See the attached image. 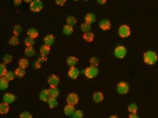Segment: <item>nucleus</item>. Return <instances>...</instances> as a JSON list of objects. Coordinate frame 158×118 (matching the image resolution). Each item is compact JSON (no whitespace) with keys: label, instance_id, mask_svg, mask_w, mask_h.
<instances>
[{"label":"nucleus","instance_id":"nucleus-15","mask_svg":"<svg viewBox=\"0 0 158 118\" xmlns=\"http://www.w3.org/2000/svg\"><path fill=\"white\" fill-rule=\"evenodd\" d=\"M85 23H88L89 24H91L93 23H94L96 21V17L95 15L91 13H88L85 17Z\"/></svg>","mask_w":158,"mask_h":118},{"label":"nucleus","instance_id":"nucleus-40","mask_svg":"<svg viewBox=\"0 0 158 118\" xmlns=\"http://www.w3.org/2000/svg\"><path fill=\"white\" fill-rule=\"evenodd\" d=\"M19 118H33V116L28 111H25L20 114Z\"/></svg>","mask_w":158,"mask_h":118},{"label":"nucleus","instance_id":"nucleus-11","mask_svg":"<svg viewBox=\"0 0 158 118\" xmlns=\"http://www.w3.org/2000/svg\"><path fill=\"white\" fill-rule=\"evenodd\" d=\"M3 100H4V102H5L9 104L15 102V96L14 94L11 93H5L4 95V96H3Z\"/></svg>","mask_w":158,"mask_h":118},{"label":"nucleus","instance_id":"nucleus-47","mask_svg":"<svg viewBox=\"0 0 158 118\" xmlns=\"http://www.w3.org/2000/svg\"><path fill=\"white\" fill-rule=\"evenodd\" d=\"M23 1H24L25 3H29V2L33 1V0H23Z\"/></svg>","mask_w":158,"mask_h":118},{"label":"nucleus","instance_id":"nucleus-3","mask_svg":"<svg viewBox=\"0 0 158 118\" xmlns=\"http://www.w3.org/2000/svg\"><path fill=\"white\" fill-rule=\"evenodd\" d=\"M31 10L34 13L40 12L43 9V4L40 0H33L31 2L30 5Z\"/></svg>","mask_w":158,"mask_h":118},{"label":"nucleus","instance_id":"nucleus-9","mask_svg":"<svg viewBox=\"0 0 158 118\" xmlns=\"http://www.w3.org/2000/svg\"><path fill=\"white\" fill-rule=\"evenodd\" d=\"M99 26L103 30H109L111 28V23L107 19H103V20L100 21Z\"/></svg>","mask_w":158,"mask_h":118},{"label":"nucleus","instance_id":"nucleus-24","mask_svg":"<svg viewBox=\"0 0 158 118\" xmlns=\"http://www.w3.org/2000/svg\"><path fill=\"white\" fill-rule=\"evenodd\" d=\"M63 33L66 35H70L73 33V28L72 26H70L69 24L64 25L63 27Z\"/></svg>","mask_w":158,"mask_h":118},{"label":"nucleus","instance_id":"nucleus-19","mask_svg":"<svg viewBox=\"0 0 158 118\" xmlns=\"http://www.w3.org/2000/svg\"><path fill=\"white\" fill-rule=\"evenodd\" d=\"M48 91L50 98H56L59 96L60 92L57 87H50Z\"/></svg>","mask_w":158,"mask_h":118},{"label":"nucleus","instance_id":"nucleus-41","mask_svg":"<svg viewBox=\"0 0 158 118\" xmlns=\"http://www.w3.org/2000/svg\"><path fill=\"white\" fill-rule=\"evenodd\" d=\"M55 1L58 5L64 6V4H65L66 0H55Z\"/></svg>","mask_w":158,"mask_h":118},{"label":"nucleus","instance_id":"nucleus-44","mask_svg":"<svg viewBox=\"0 0 158 118\" xmlns=\"http://www.w3.org/2000/svg\"><path fill=\"white\" fill-rule=\"evenodd\" d=\"M22 1H23V0H14V1H13L14 5L17 7V6H19L21 4Z\"/></svg>","mask_w":158,"mask_h":118},{"label":"nucleus","instance_id":"nucleus-25","mask_svg":"<svg viewBox=\"0 0 158 118\" xmlns=\"http://www.w3.org/2000/svg\"><path fill=\"white\" fill-rule=\"evenodd\" d=\"M15 76H17V77H19V78L22 77V76H24L26 74L25 69H23V68H21V67H19V68L16 69V70L15 71Z\"/></svg>","mask_w":158,"mask_h":118},{"label":"nucleus","instance_id":"nucleus-33","mask_svg":"<svg viewBox=\"0 0 158 118\" xmlns=\"http://www.w3.org/2000/svg\"><path fill=\"white\" fill-rule=\"evenodd\" d=\"M15 73L12 72V71H7L6 73V74L5 75L4 77L7 79V80L9 82V81H11L14 79L15 78Z\"/></svg>","mask_w":158,"mask_h":118},{"label":"nucleus","instance_id":"nucleus-49","mask_svg":"<svg viewBox=\"0 0 158 118\" xmlns=\"http://www.w3.org/2000/svg\"><path fill=\"white\" fill-rule=\"evenodd\" d=\"M74 1H79V0H73Z\"/></svg>","mask_w":158,"mask_h":118},{"label":"nucleus","instance_id":"nucleus-21","mask_svg":"<svg viewBox=\"0 0 158 118\" xmlns=\"http://www.w3.org/2000/svg\"><path fill=\"white\" fill-rule=\"evenodd\" d=\"M8 86L9 81L4 76H1V79H0V88H1V91H4L5 89H7L8 88Z\"/></svg>","mask_w":158,"mask_h":118},{"label":"nucleus","instance_id":"nucleus-38","mask_svg":"<svg viewBox=\"0 0 158 118\" xmlns=\"http://www.w3.org/2000/svg\"><path fill=\"white\" fill-rule=\"evenodd\" d=\"M25 44L27 47L33 46V44H34V40L32 39V38H31L29 37H27L25 40Z\"/></svg>","mask_w":158,"mask_h":118},{"label":"nucleus","instance_id":"nucleus-10","mask_svg":"<svg viewBox=\"0 0 158 118\" xmlns=\"http://www.w3.org/2000/svg\"><path fill=\"white\" fill-rule=\"evenodd\" d=\"M79 70L78 69L75 68V67H72V68H70V69H69L67 75H68V76L71 79H76L79 76Z\"/></svg>","mask_w":158,"mask_h":118},{"label":"nucleus","instance_id":"nucleus-31","mask_svg":"<svg viewBox=\"0 0 158 118\" xmlns=\"http://www.w3.org/2000/svg\"><path fill=\"white\" fill-rule=\"evenodd\" d=\"M9 44L11 46H17L19 44V40L17 36L14 35V36L11 37V38L9 40Z\"/></svg>","mask_w":158,"mask_h":118},{"label":"nucleus","instance_id":"nucleus-22","mask_svg":"<svg viewBox=\"0 0 158 118\" xmlns=\"http://www.w3.org/2000/svg\"><path fill=\"white\" fill-rule=\"evenodd\" d=\"M27 36L28 37L34 40L35 38H37L38 37V33L35 28H32L27 31Z\"/></svg>","mask_w":158,"mask_h":118},{"label":"nucleus","instance_id":"nucleus-2","mask_svg":"<svg viewBox=\"0 0 158 118\" xmlns=\"http://www.w3.org/2000/svg\"><path fill=\"white\" fill-rule=\"evenodd\" d=\"M98 69L97 68V67L94 66H89L88 68H87L85 70V75L89 79H94L96 77L97 75H98Z\"/></svg>","mask_w":158,"mask_h":118},{"label":"nucleus","instance_id":"nucleus-16","mask_svg":"<svg viewBox=\"0 0 158 118\" xmlns=\"http://www.w3.org/2000/svg\"><path fill=\"white\" fill-rule=\"evenodd\" d=\"M64 114H65L66 116H72L73 113L75 112V107L74 106H72V105H70L67 104V106L64 108Z\"/></svg>","mask_w":158,"mask_h":118},{"label":"nucleus","instance_id":"nucleus-17","mask_svg":"<svg viewBox=\"0 0 158 118\" xmlns=\"http://www.w3.org/2000/svg\"><path fill=\"white\" fill-rule=\"evenodd\" d=\"M77 62H78V59L75 56H70L67 57V59L66 60L67 65L70 67V68H72V67H75V65L77 64Z\"/></svg>","mask_w":158,"mask_h":118},{"label":"nucleus","instance_id":"nucleus-46","mask_svg":"<svg viewBox=\"0 0 158 118\" xmlns=\"http://www.w3.org/2000/svg\"><path fill=\"white\" fill-rule=\"evenodd\" d=\"M107 1V0H97V1L98 4L100 5H103V4H106Z\"/></svg>","mask_w":158,"mask_h":118},{"label":"nucleus","instance_id":"nucleus-20","mask_svg":"<svg viewBox=\"0 0 158 118\" xmlns=\"http://www.w3.org/2000/svg\"><path fill=\"white\" fill-rule=\"evenodd\" d=\"M83 38L86 41V42H93V40H94L95 35L93 33H91V32H88V33H83Z\"/></svg>","mask_w":158,"mask_h":118},{"label":"nucleus","instance_id":"nucleus-7","mask_svg":"<svg viewBox=\"0 0 158 118\" xmlns=\"http://www.w3.org/2000/svg\"><path fill=\"white\" fill-rule=\"evenodd\" d=\"M66 101L67 104L76 106L79 102V97L76 93H70L67 96Z\"/></svg>","mask_w":158,"mask_h":118},{"label":"nucleus","instance_id":"nucleus-35","mask_svg":"<svg viewBox=\"0 0 158 118\" xmlns=\"http://www.w3.org/2000/svg\"><path fill=\"white\" fill-rule=\"evenodd\" d=\"M89 63L90 64H91V65L97 67L99 63V59L97 57H92L89 60Z\"/></svg>","mask_w":158,"mask_h":118},{"label":"nucleus","instance_id":"nucleus-18","mask_svg":"<svg viewBox=\"0 0 158 118\" xmlns=\"http://www.w3.org/2000/svg\"><path fill=\"white\" fill-rule=\"evenodd\" d=\"M9 111V104L5 102H1L0 104V113L2 115L7 114Z\"/></svg>","mask_w":158,"mask_h":118},{"label":"nucleus","instance_id":"nucleus-37","mask_svg":"<svg viewBox=\"0 0 158 118\" xmlns=\"http://www.w3.org/2000/svg\"><path fill=\"white\" fill-rule=\"evenodd\" d=\"M7 72V71L5 65L4 63H1V65H0V75L1 76H4Z\"/></svg>","mask_w":158,"mask_h":118},{"label":"nucleus","instance_id":"nucleus-1","mask_svg":"<svg viewBox=\"0 0 158 118\" xmlns=\"http://www.w3.org/2000/svg\"><path fill=\"white\" fill-rule=\"evenodd\" d=\"M158 57L157 53L152 50H148L144 53V62L147 65H152L157 61Z\"/></svg>","mask_w":158,"mask_h":118},{"label":"nucleus","instance_id":"nucleus-43","mask_svg":"<svg viewBox=\"0 0 158 118\" xmlns=\"http://www.w3.org/2000/svg\"><path fill=\"white\" fill-rule=\"evenodd\" d=\"M38 61L40 62L41 63H44L47 61V57L46 56H43L41 55V56L38 59Z\"/></svg>","mask_w":158,"mask_h":118},{"label":"nucleus","instance_id":"nucleus-45","mask_svg":"<svg viewBox=\"0 0 158 118\" xmlns=\"http://www.w3.org/2000/svg\"><path fill=\"white\" fill-rule=\"evenodd\" d=\"M128 118H139V116L136 114H130Z\"/></svg>","mask_w":158,"mask_h":118},{"label":"nucleus","instance_id":"nucleus-5","mask_svg":"<svg viewBox=\"0 0 158 118\" xmlns=\"http://www.w3.org/2000/svg\"><path fill=\"white\" fill-rule=\"evenodd\" d=\"M127 48L123 46H118L115 50V56L118 59H122L127 56Z\"/></svg>","mask_w":158,"mask_h":118},{"label":"nucleus","instance_id":"nucleus-42","mask_svg":"<svg viewBox=\"0 0 158 118\" xmlns=\"http://www.w3.org/2000/svg\"><path fill=\"white\" fill-rule=\"evenodd\" d=\"M41 66H42V63L40 62H39L38 60V61L37 62H35L34 63V67L36 69H40L41 68Z\"/></svg>","mask_w":158,"mask_h":118},{"label":"nucleus","instance_id":"nucleus-6","mask_svg":"<svg viewBox=\"0 0 158 118\" xmlns=\"http://www.w3.org/2000/svg\"><path fill=\"white\" fill-rule=\"evenodd\" d=\"M117 91L118 94L124 95L127 94L129 91V86L125 82H120L117 85Z\"/></svg>","mask_w":158,"mask_h":118},{"label":"nucleus","instance_id":"nucleus-48","mask_svg":"<svg viewBox=\"0 0 158 118\" xmlns=\"http://www.w3.org/2000/svg\"><path fill=\"white\" fill-rule=\"evenodd\" d=\"M109 118H118V117L117 116H112L111 117H110Z\"/></svg>","mask_w":158,"mask_h":118},{"label":"nucleus","instance_id":"nucleus-29","mask_svg":"<svg viewBox=\"0 0 158 118\" xmlns=\"http://www.w3.org/2000/svg\"><path fill=\"white\" fill-rule=\"evenodd\" d=\"M19 67H21V68H23V69H26L28 68V61L27 59L24 58V57H22L20 60H19Z\"/></svg>","mask_w":158,"mask_h":118},{"label":"nucleus","instance_id":"nucleus-34","mask_svg":"<svg viewBox=\"0 0 158 118\" xmlns=\"http://www.w3.org/2000/svg\"><path fill=\"white\" fill-rule=\"evenodd\" d=\"M12 59H13V57L7 54V55H5L4 57V58H3V63H4L5 65L9 64V63H11Z\"/></svg>","mask_w":158,"mask_h":118},{"label":"nucleus","instance_id":"nucleus-28","mask_svg":"<svg viewBox=\"0 0 158 118\" xmlns=\"http://www.w3.org/2000/svg\"><path fill=\"white\" fill-rule=\"evenodd\" d=\"M91 29V24L87 23H85V22L81 24V30L83 32V33L90 32Z\"/></svg>","mask_w":158,"mask_h":118},{"label":"nucleus","instance_id":"nucleus-36","mask_svg":"<svg viewBox=\"0 0 158 118\" xmlns=\"http://www.w3.org/2000/svg\"><path fill=\"white\" fill-rule=\"evenodd\" d=\"M22 32V28L21 26H19V25H16V26H15L14 28H13V33L14 35H15V36H19V35L21 34Z\"/></svg>","mask_w":158,"mask_h":118},{"label":"nucleus","instance_id":"nucleus-26","mask_svg":"<svg viewBox=\"0 0 158 118\" xmlns=\"http://www.w3.org/2000/svg\"><path fill=\"white\" fill-rule=\"evenodd\" d=\"M66 23L67 24H69L70 26H74L77 23V19L72 15H69L66 18Z\"/></svg>","mask_w":158,"mask_h":118},{"label":"nucleus","instance_id":"nucleus-30","mask_svg":"<svg viewBox=\"0 0 158 118\" xmlns=\"http://www.w3.org/2000/svg\"><path fill=\"white\" fill-rule=\"evenodd\" d=\"M128 110L130 114H136L138 111V106L136 104L132 103L128 106Z\"/></svg>","mask_w":158,"mask_h":118},{"label":"nucleus","instance_id":"nucleus-14","mask_svg":"<svg viewBox=\"0 0 158 118\" xmlns=\"http://www.w3.org/2000/svg\"><path fill=\"white\" fill-rule=\"evenodd\" d=\"M50 95L48 93V91L46 89H44L39 94V98L43 102H48L50 98Z\"/></svg>","mask_w":158,"mask_h":118},{"label":"nucleus","instance_id":"nucleus-4","mask_svg":"<svg viewBox=\"0 0 158 118\" xmlns=\"http://www.w3.org/2000/svg\"><path fill=\"white\" fill-rule=\"evenodd\" d=\"M131 34L130 28L128 25L123 24L118 28V34L121 38H127Z\"/></svg>","mask_w":158,"mask_h":118},{"label":"nucleus","instance_id":"nucleus-13","mask_svg":"<svg viewBox=\"0 0 158 118\" xmlns=\"http://www.w3.org/2000/svg\"><path fill=\"white\" fill-rule=\"evenodd\" d=\"M54 40H55V38H54V35L48 34L44 38V44H46V45H47V46H51L54 44Z\"/></svg>","mask_w":158,"mask_h":118},{"label":"nucleus","instance_id":"nucleus-23","mask_svg":"<svg viewBox=\"0 0 158 118\" xmlns=\"http://www.w3.org/2000/svg\"><path fill=\"white\" fill-rule=\"evenodd\" d=\"M50 52V46H47L46 44L42 46L40 48V53L41 55L47 56Z\"/></svg>","mask_w":158,"mask_h":118},{"label":"nucleus","instance_id":"nucleus-12","mask_svg":"<svg viewBox=\"0 0 158 118\" xmlns=\"http://www.w3.org/2000/svg\"><path fill=\"white\" fill-rule=\"evenodd\" d=\"M104 98V96L101 92H95L93 94V100L95 103H100L103 101Z\"/></svg>","mask_w":158,"mask_h":118},{"label":"nucleus","instance_id":"nucleus-50","mask_svg":"<svg viewBox=\"0 0 158 118\" xmlns=\"http://www.w3.org/2000/svg\"><path fill=\"white\" fill-rule=\"evenodd\" d=\"M83 1H89V0H83Z\"/></svg>","mask_w":158,"mask_h":118},{"label":"nucleus","instance_id":"nucleus-32","mask_svg":"<svg viewBox=\"0 0 158 118\" xmlns=\"http://www.w3.org/2000/svg\"><path fill=\"white\" fill-rule=\"evenodd\" d=\"M25 53L26 54V56L28 57H32L34 55L35 52L34 50L33 49V47H27L25 50Z\"/></svg>","mask_w":158,"mask_h":118},{"label":"nucleus","instance_id":"nucleus-39","mask_svg":"<svg viewBox=\"0 0 158 118\" xmlns=\"http://www.w3.org/2000/svg\"><path fill=\"white\" fill-rule=\"evenodd\" d=\"M83 112L82 110H77L75 111V112L72 115L73 118H83Z\"/></svg>","mask_w":158,"mask_h":118},{"label":"nucleus","instance_id":"nucleus-27","mask_svg":"<svg viewBox=\"0 0 158 118\" xmlns=\"http://www.w3.org/2000/svg\"><path fill=\"white\" fill-rule=\"evenodd\" d=\"M48 104L51 109H53V108H56V106H58V103L56 99L54 98H50L49 100L48 101Z\"/></svg>","mask_w":158,"mask_h":118},{"label":"nucleus","instance_id":"nucleus-8","mask_svg":"<svg viewBox=\"0 0 158 118\" xmlns=\"http://www.w3.org/2000/svg\"><path fill=\"white\" fill-rule=\"evenodd\" d=\"M60 82V78L56 75H51L48 78V83L50 87H57Z\"/></svg>","mask_w":158,"mask_h":118}]
</instances>
